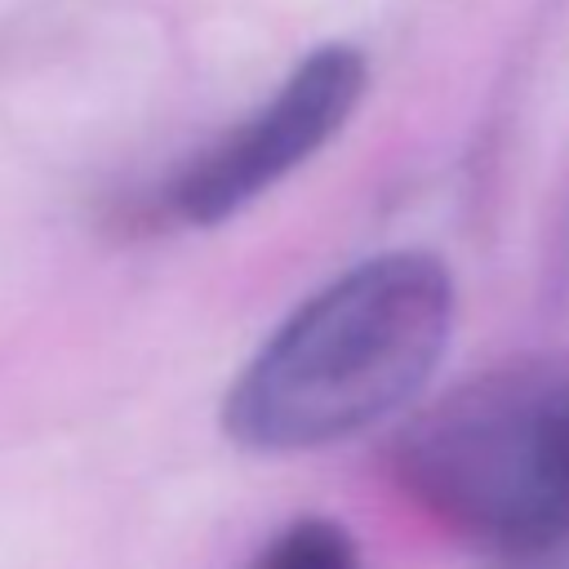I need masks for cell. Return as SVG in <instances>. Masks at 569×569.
<instances>
[{
    "label": "cell",
    "mask_w": 569,
    "mask_h": 569,
    "mask_svg": "<svg viewBox=\"0 0 569 569\" xmlns=\"http://www.w3.org/2000/svg\"><path fill=\"white\" fill-rule=\"evenodd\" d=\"M453 276L436 253L365 258L298 302L222 396L249 453H307L400 413L453 338Z\"/></svg>",
    "instance_id": "obj_1"
},
{
    "label": "cell",
    "mask_w": 569,
    "mask_h": 569,
    "mask_svg": "<svg viewBox=\"0 0 569 569\" xmlns=\"http://www.w3.org/2000/svg\"><path fill=\"white\" fill-rule=\"evenodd\" d=\"M391 471L458 538L533 556L569 538V356L476 373L418 409Z\"/></svg>",
    "instance_id": "obj_2"
},
{
    "label": "cell",
    "mask_w": 569,
    "mask_h": 569,
    "mask_svg": "<svg viewBox=\"0 0 569 569\" xmlns=\"http://www.w3.org/2000/svg\"><path fill=\"white\" fill-rule=\"evenodd\" d=\"M369 62L356 44L311 49L284 84L213 147H204L169 187V204L191 227H218L307 164L356 111Z\"/></svg>",
    "instance_id": "obj_3"
},
{
    "label": "cell",
    "mask_w": 569,
    "mask_h": 569,
    "mask_svg": "<svg viewBox=\"0 0 569 569\" xmlns=\"http://www.w3.org/2000/svg\"><path fill=\"white\" fill-rule=\"evenodd\" d=\"M249 569H360V551L338 520L302 516L284 525Z\"/></svg>",
    "instance_id": "obj_4"
}]
</instances>
